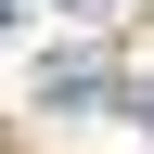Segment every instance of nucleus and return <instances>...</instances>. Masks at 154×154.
I'll return each mask as SVG.
<instances>
[{"instance_id": "f257e3e1", "label": "nucleus", "mask_w": 154, "mask_h": 154, "mask_svg": "<svg viewBox=\"0 0 154 154\" xmlns=\"http://www.w3.org/2000/svg\"><path fill=\"white\" fill-rule=\"evenodd\" d=\"M77 13H116V0H77Z\"/></svg>"}, {"instance_id": "f03ea898", "label": "nucleus", "mask_w": 154, "mask_h": 154, "mask_svg": "<svg viewBox=\"0 0 154 154\" xmlns=\"http://www.w3.org/2000/svg\"><path fill=\"white\" fill-rule=\"evenodd\" d=\"M0 13H13V0H0Z\"/></svg>"}]
</instances>
